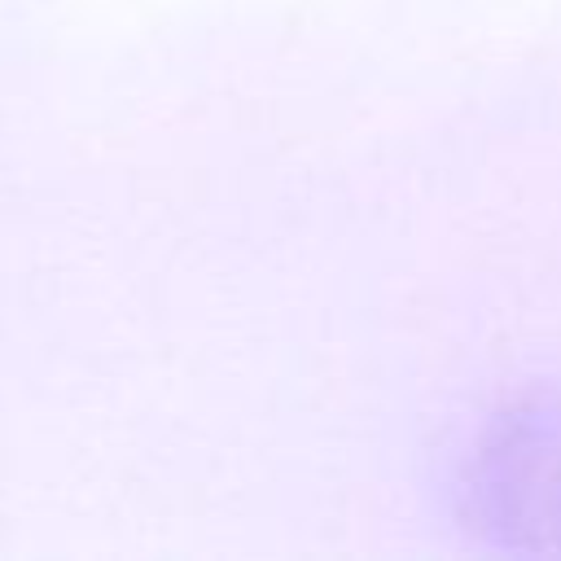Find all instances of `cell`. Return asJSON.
I'll return each mask as SVG.
<instances>
[{
    "label": "cell",
    "instance_id": "1",
    "mask_svg": "<svg viewBox=\"0 0 561 561\" xmlns=\"http://www.w3.org/2000/svg\"><path fill=\"white\" fill-rule=\"evenodd\" d=\"M460 508L478 539L526 557H561V399L495 416L473 443Z\"/></svg>",
    "mask_w": 561,
    "mask_h": 561
}]
</instances>
